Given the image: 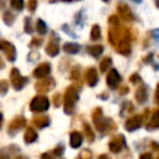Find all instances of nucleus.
I'll return each mask as SVG.
<instances>
[{"label":"nucleus","instance_id":"obj_25","mask_svg":"<svg viewBox=\"0 0 159 159\" xmlns=\"http://www.w3.org/2000/svg\"><path fill=\"white\" fill-rule=\"evenodd\" d=\"M106 1H107V0H106Z\"/></svg>","mask_w":159,"mask_h":159},{"label":"nucleus","instance_id":"obj_2","mask_svg":"<svg viewBox=\"0 0 159 159\" xmlns=\"http://www.w3.org/2000/svg\"><path fill=\"white\" fill-rule=\"evenodd\" d=\"M119 81H120V77H119V75H118V72L117 71H114V70H112L111 72H109V75L107 76V83L109 84V87H116L118 83H119Z\"/></svg>","mask_w":159,"mask_h":159},{"label":"nucleus","instance_id":"obj_9","mask_svg":"<svg viewBox=\"0 0 159 159\" xmlns=\"http://www.w3.org/2000/svg\"><path fill=\"white\" fill-rule=\"evenodd\" d=\"M46 51H47V53L48 55H51V56H55V55H57V52H58V46L55 43H50L47 47H46Z\"/></svg>","mask_w":159,"mask_h":159},{"label":"nucleus","instance_id":"obj_21","mask_svg":"<svg viewBox=\"0 0 159 159\" xmlns=\"http://www.w3.org/2000/svg\"><path fill=\"white\" fill-rule=\"evenodd\" d=\"M155 99H157V103L159 104V86L157 88V96H155Z\"/></svg>","mask_w":159,"mask_h":159},{"label":"nucleus","instance_id":"obj_7","mask_svg":"<svg viewBox=\"0 0 159 159\" xmlns=\"http://www.w3.org/2000/svg\"><path fill=\"white\" fill-rule=\"evenodd\" d=\"M81 143H82V135H81L78 132L72 133V134H71V145H72L73 148H77V147L81 145Z\"/></svg>","mask_w":159,"mask_h":159},{"label":"nucleus","instance_id":"obj_5","mask_svg":"<svg viewBox=\"0 0 159 159\" xmlns=\"http://www.w3.org/2000/svg\"><path fill=\"white\" fill-rule=\"evenodd\" d=\"M139 125H140V118H139V117H133V118H130V119L127 122L125 128H127L128 130H134V129H137Z\"/></svg>","mask_w":159,"mask_h":159},{"label":"nucleus","instance_id":"obj_22","mask_svg":"<svg viewBox=\"0 0 159 159\" xmlns=\"http://www.w3.org/2000/svg\"><path fill=\"white\" fill-rule=\"evenodd\" d=\"M99 159H108V158H107V157H104V155H102V157H101Z\"/></svg>","mask_w":159,"mask_h":159},{"label":"nucleus","instance_id":"obj_17","mask_svg":"<svg viewBox=\"0 0 159 159\" xmlns=\"http://www.w3.org/2000/svg\"><path fill=\"white\" fill-rule=\"evenodd\" d=\"M153 123H155V124H154L155 127L158 125V123H159V111L155 112V114H154V117H153Z\"/></svg>","mask_w":159,"mask_h":159},{"label":"nucleus","instance_id":"obj_15","mask_svg":"<svg viewBox=\"0 0 159 159\" xmlns=\"http://www.w3.org/2000/svg\"><path fill=\"white\" fill-rule=\"evenodd\" d=\"M109 63H111V60H109V58H107L106 61H103V62H102V66H101V70H102V71H106V70L108 68Z\"/></svg>","mask_w":159,"mask_h":159},{"label":"nucleus","instance_id":"obj_12","mask_svg":"<svg viewBox=\"0 0 159 159\" xmlns=\"http://www.w3.org/2000/svg\"><path fill=\"white\" fill-rule=\"evenodd\" d=\"M36 30H37V32L41 34V35H43V34L46 32V25H45V22H43L42 20H39V21H37Z\"/></svg>","mask_w":159,"mask_h":159},{"label":"nucleus","instance_id":"obj_8","mask_svg":"<svg viewBox=\"0 0 159 159\" xmlns=\"http://www.w3.org/2000/svg\"><path fill=\"white\" fill-rule=\"evenodd\" d=\"M63 50H65V52H67V53H76V52H78L80 46H78L77 43H66V45L63 46Z\"/></svg>","mask_w":159,"mask_h":159},{"label":"nucleus","instance_id":"obj_14","mask_svg":"<svg viewBox=\"0 0 159 159\" xmlns=\"http://www.w3.org/2000/svg\"><path fill=\"white\" fill-rule=\"evenodd\" d=\"M99 35H101V32H99V27H98V26H94L93 30H92V39H93V40H94V39L97 40V39L101 37Z\"/></svg>","mask_w":159,"mask_h":159},{"label":"nucleus","instance_id":"obj_23","mask_svg":"<svg viewBox=\"0 0 159 159\" xmlns=\"http://www.w3.org/2000/svg\"><path fill=\"white\" fill-rule=\"evenodd\" d=\"M134 1H135V2H140L142 0H134Z\"/></svg>","mask_w":159,"mask_h":159},{"label":"nucleus","instance_id":"obj_10","mask_svg":"<svg viewBox=\"0 0 159 159\" xmlns=\"http://www.w3.org/2000/svg\"><path fill=\"white\" fill-rule=\"evenodd\" d=\"M88 51L91 52V55H93V56H98V55H101V53H102L103 47H102V46H98V45H94V46L89 47V48H88Z\"/></svg>","mask_w":159,"mask_h":159},{"label":"nucleus","instance_id":"obj_13","mask_svg":"<svg viewBox=\"0 0 159 159\" xmlns=\"http://www.w3.org/2000/svg\"><path fill=\"white\" fill-rule=\"evenodd\" d=\"M11 6L16 10H21L24 7V0H11Z\"/></svg>","mask_w":159,"mask_h":159},{"label":"nucleus","instance_id":"obj_4","mask_svg":"<svg viewBox=\"0 0 159 159\" xmlns=\"http://www.w3.org/2000/svg\"><path fill=\"white\" fill-rule=\"evenodd\" d=\"M48 72H50V66L47 63H43V65H40L34 71V76H36V77H43V76L48 75Z\"/></svg>","mask_w":159,"mask_h":159},{"label":"nucleus","instance_id":"obj_3","mask_svg":"<svg viewBox=\"0 0 159 159\" xmlns=\"http://www.w3.org/2000/svg\"><path fill=\"white\" fill-rule=\"evenodd\" d=\"M12 81H14V86H15L16 89H20V88L24 86V83L26 82L25 78L20 77V75H19V72H17L16 70L12 71Z\"/></svg>","mask_w":159,"mask_h":159},{"label":"nucleus","instance_id":"obj_16","mask_svg":"<svg viewBox=\"0 0 159 159\" xmlns=\"http://www.w3.org/2000/svg\"><path fill=\"white\" fill-rule=\"evenodd\" d=\"M7 83L6 82H4V81H1L0 82V92L1 93H4V92H6V89H7V86H6Z\"/></svg>","mask_w":159,"mask_h":159},{"label":"nucleus","instance_id":"obj_19","mask_svg":"<svg viewBox=\"0 0 159 159\" xmlns=\"http://www.w3.org/2000/svg\"><path fill=\"white\" fill-rule=\"evenodd\" d=\"M140 159H152V157H150V154H143L140 157Z\"/></svg>","mask_w":159,"mask_h":159},{"label":"nucleus","instance_id":"obj_20","mask_svg":"<svg viewBox=\"0 0 159 159\" xmlns=\"http://www.w3.org/2000/svg\"><path fill=\"white\" fill-rule=\"evenodd\" d=\"M154 39H157V40H159V30H155L154 32Z\"/></svg>","mask_w":159,"mask_h":159},{"label":"nucleus","instance_id":"obj_11","mask_svg":"<svg viewBox=\"0 0 159 159\" xmlns=\"http://www.w3.org/2000/svg\"><path fill=\"white\" fill-rule=\"evenodd\" d=\"M36 139V133L32 130V129H27V132H26V134H25V140L27 142V143H31V142H34Z\"/></svg>","mask_w":159,"mask_h":159},{"label":"nucleus","instance_id":"obj_18","mask_svg":"<svg viewBox=\"0 0 159 159\" xmlns=\"http://www.w3.org/2000/svg\"><path fill=\"white\" fill-rule=\"evenodd\" d=\"M41 159H53V158H52L50 154H43V155L41 157Z\"/></svg>","mask_w":159,"mask_h":159},{"label":"nucleus","instance_id":"obj_1","mask_svg":"<svg viewBox=\"0 0 159 159\" xmlns=\"http://www.w3.org/2000/svg\"><path fill=\"white\" fill-rule=\"evenodd\" d=\"M47 107H48V101H47L46 97H42V96L36 97L31 103V109L37 111V112L45 111V109H47Z\"/></svg>","mask_w":159,"mask_h":159},{"label":"nucleus","instance_id":"obj_6","mask_svg":"<svg viewBox=\"0 0 159 159\" xmlns=\"http://www.w3.org/2000/svg\"><path fill=\"white\" fill-rule=\"evenodd\" d=\"M86 81L88 82L89 86H93L96 82H97V75H96V71L93 68H89L86 73Z\"/></svg>","mask_w":159,"mask_h":159},{"label":"nucleus","instance_id":"obj_24","mask_svg":"<svg viewBox=\"0 0 159 159\" xmlns=\"http://www.w3.org/2000/svg\"><path fill=\"white\" fill-rule=\"evenodd\" d=\"M1 119H2V117H1V114H0V123H1Z\"/></svg>","mask_w":159,"mask_h":159}]
</instances>
